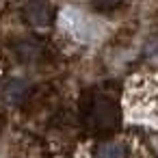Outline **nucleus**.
<instances>
[{
    "instance_id": "f257e3e1",
    "label": "nucleus",
    "mask_w": 158,
    "mask_h": 158,
    "mask_svg": "<svg viewBox=\"0 0 158 158\" xmlns=\"http://www.w3.org/2000/svg\"><path fill=\"white\" fill-rule=\"evenodd\" d=\"M82 117L91 128L108 130L117 123V108L106 95H91L82 104Z\"/></svg>"
},
{
    "instance_id": "f03ea898",
    "label": "nucleus",
    "mask_w": 158,
    "mask_h": 158,
    "mask_svg": "<svg viewBox=\"0 0 158 158\" xmlns=\"http://www.w3.org/2000/svg\"><path fill=\"white\" fill-rule=\"evenodd\" d=\"M24 15L33 26H46V24H50L52 7L46 2V0H31V2L24 7Z\"/></svg>"
},
{
    "instance_id": "7ed1b4c3",
    "label": "nucleus",
    "mask_w": 158,
    "mask_h": 158,
    "mask_svg": "<svg viewBox=\"0 0 158 158\" xmlns=\"http://www.w3.org/2000/svg\"><path fill=\"white\" fill-rule=\"evenodd\" d=\"M15 54L20 56V61L31 63V61H35V59L41 54V48H39V44L26 39V41H18V46H15Z\"/></svg>"
},
{
    "instance_id": "20e7f679",
    "label": "nucleus",
    "mask_w": 158,
    "mask_h": 158,
    "mask_svg": "<svg viewBox=\"0 0 158 158\" xmlns=\"http://www.w3.org/2000/svg\"><path fill=\"white\" fill-rule=\"evenodd\" d=\"M95 158H128V152L119 143H102L95 149Z\"/></svg>"
},
{
    "instance_id": "39448f33",
    "label": "nucleus",
    "mask_w": 158,
    "mask_h": 158,
    "mask_svg": "<svg viewBox=\"0 0 158 158\" xmlns=\"http://www.w3.org/2000/svg\"><path fill=\"white\" fill-rule=\"evenodd\" d=\"M24 93H26V85H24L22 80L9 82L7 89H5V98H7L9 102H20V100L24 98Z\"/></svg>"
},
{
    "instance_id": "423d86ee",
    "label": "nucleus",
    "mask_w": 158,
    "mask_h": 158,
    "mask_svg": "<svg viewBox=\"0 0 158 158\" xmlns=\"http://www.w3.org/2000/svg\"><path fill=\"white\" fill-rule=\"evenodd\" d=\"M119 2H121V0H95V7L102 9V11H110V9H115Z\"/></svg>"
}]
</instances>
